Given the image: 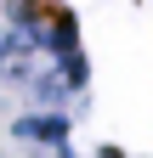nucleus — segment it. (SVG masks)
Returning <instances> with one entry per match:
<instances>
[{
    "label": "nucleus",
    "instance_id": "f257e3e1",
    "mask_svg": "<svg viewBox=\"0 0 153 158\" xmlns=\"http://www.w3.org/2000/svg\"><path fill=\"white\" fill-rule=\"evenodd\" d=\"M68 130H74V113L68 107H23L11 118V141L17 147H34V152H51V147H63L68 141Z\"/></svg>",
    "mask_w": 153,
    "mask_h": 158
},
{
    "label": "nucleus",
    "instance_id": "f03ea898",
    "mask_svg": "<svg viewBox=\"0 0 153 158\" xmlns=\"http://www.w3.org/2000/svg\"><path fill=\"white\" fill-rule=\"evenodd\" d=\"M85 158H130V152H119V147H108V141H102V147H91Z\"/></svg>",
    "mask_w": 153,
    "mask_h": 158
}]
</instances>
